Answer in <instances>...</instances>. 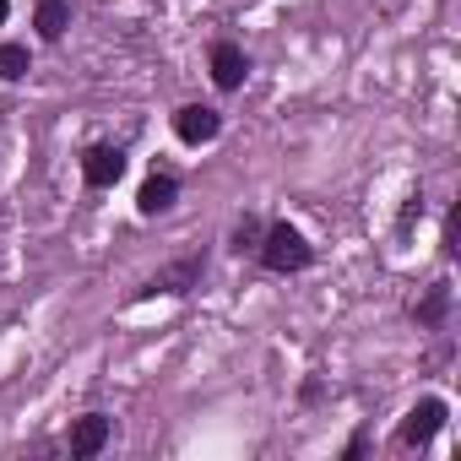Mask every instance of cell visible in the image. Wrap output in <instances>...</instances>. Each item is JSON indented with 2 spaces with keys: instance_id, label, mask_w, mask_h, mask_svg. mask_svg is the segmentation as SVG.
<instances>
[{
  "instance_id": "2",
  "label": "cell",
  "mask_w": 461,
  "mask_h": 461,
  "mask_svg": "<svg viewBox=\"0 0 461 461\" xmlns=\"http://www.w3.org/2000/svg\"><path fill=\"white\" fill-rule=\"evenodd\" d=\"M439 429H445V402H439V396H423V402L407 412V423H402V439H407V445H429Z\"/></svg>"
},
{
  "instance_id": "1",
  "label": "cell",
  "mask_w": 461,
  "mask_h": 461,
  "mask_svg": "<svg viewBox=\"0 0 461 461\" xmlns=\"http://www.w3.org/2000/svg\"><path fill=\"white\" fill-rule=\"evenodd\" d=\"M256 250H261L267 272H304V267H310V256H315V250H310V240L299 234L294 222H272L267 234H261V245H256Z\"/></svg>"
},
{
  "instance_id": "3",
  "label": "cell",
  "mask_w": 461,
  "mask_h": 461,
  "mask_svg": "<svg viewBox=\"0 0 461 461\" xmlns=\"http://www.w3.org/2000/svg\"><path fill=\"white\" fill-rule=\"evenodd\" d=\"M174 131H179V141L201 147V141H212V136L222 131V114H217V109H206V104H190V109H179V114H174Z\"/></svg>"
},
{
  "instance_id": "4",
  "label": "cell",
  "mask_w": 461,
  "mask_h": 461,
  "mask_svg": "<svg viewBox=\"0 0 461 461\" xmlns=\"http://www.w3.org/2000/svg\"><path fill=\"white\" fill-rule=\"evenodd\" d=\"M82 174H87V185H93V190H109V185L125 174V152H120V147H87Z\"/></svg>"
},
{
  "instance_id": "10",
  "label": "cell",
  "mask_w": 461,
  "mask_h": 461,
  "mask_svg": "<svg viewBox=\"0 0 461 461\" xmlns=\"http://www.w3.org/2000/svg\"><path fill=\"white\" fill-rule=\"evenodd\" d=\"M0 77H6V82L28 77V50L23 44H0Z\"/></svg>"
},
{
  "instance_id": "13",
  "label": "cell",
  "mask_w": 461,
  "mask_h": 461,
  "mask_svg": "<svg viewBox=\"0 0 461 461\" xmlns=\"http://www.w3.org/2000/svg\"><path fill=\"white\" fill-rule=\"evenodd\" d=\"M6 12H12V6H6V0H0V23H6Z\"/></svg>"
},
{
  "instance_id": "12",
  "label": "cell",
  "mask_w": 461,
  "mask_h": 461,
  "mask_svg": "<svg viewBox=\"0 0 461 461\" xmlns=\"http://www.w3.org/2000/svg\"><path fill=\"white\" fill-rule=\"evenodd\" d=\"M456 240H461V212H450V217H445V256H456V250H461Z\"/></svg>"
},
{
  "instance_id": "8",
  "label": "cell",
  "mask_w": 461,
  "mask_h": 461,
  "mask_svg": "<svg viewBox=\"0 0 461 461\" xmlns=\"http://www.w3.org/2000/svg\"><path fill=\"white\" fill-rule=\"evenodd\" d=\"M33 23H39L44 39H60V33L71 28V6H66V0H39V17H33Z\"/></svg>"
},
{
  "instance_id": "6",
  "label": "cell",
  "mask_w": 461,
  "mask_h": 461,
  "mask_svg": "<svg viewBox=\"0 0 461 461\" xmlns=\"http://www.w3.org/2000/svg\"><path fill=\"white\" fill-rule=\"evenodd\" d=\"M104 445H109V418H104V412L77 418V429H71V456H98Z\"/></svg>"
},
{
  "instance_id": "11",
  "label": "cell",
  "mask_w": 461,
  "mask_h": 461,
  "mask_svg": "<svg viewBox=\"0 0 461 461\" xmlns=\"http://www.w3.org/2000/svg\"><path fill=\"white\" fill-rule=\"evenodd\" d=\"M256 245H261V222H256V217H245V222L234 228V250L245 256V250H256Z\"/></svg>"
},
{
  "instance_id": "5",
  "label": "cell",
  "mask_w": 461,
  "mask_h": 461,
  "mask_svg": "<svg viewBox=\"0 0 461 461\" xmlns=\"http://www.w3.org/2000/svg\"><path fill=\"white\" fill-rule=\"evenodd\" d=\"M245 71H250V60H245L240 44H217V50H212V82H217L222 93L245 87Z\"/></svg>"
},
{
  "instance_id": "7",
  "label": "cell",
  "mask_w": 461,
  "mask_h": 461,
  "mask_svg": "<svg viewBox=\"0 0 461 461\" xmlns=\"http://www.w3.org/2000/svg\"><path fill=\"white\" fill-rule=\"evenodd\" d=\"M174 195H179V185H174L168 174H152V179L141 185V195H136V212H141V217H158V212L174 206Z\"/></svg>"
},
{
  "instance_id": "9",
  "label": "cell",
  "mask_w": 461,
  "mask_h": 461,
  "mask_svg": "<svg viewBox=\"0 0 461 461\" xmlns=\"http://www.w3.org/2000/svg\"><path fill=\"white\" fill-rule=\"evenodd\" d=\"M445 304H450V288H445V283H434V288H429V299L418 304V326H439V321H445Z\"/></svg>"
}]
</instances>
